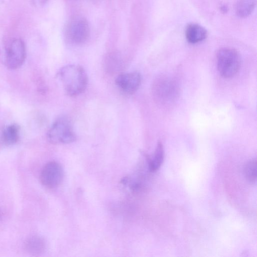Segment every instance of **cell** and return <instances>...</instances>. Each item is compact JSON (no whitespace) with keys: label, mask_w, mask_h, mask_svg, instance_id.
<instances>
[{"label":"cell","mask_w":257,"mask_h":257,"mask_svg":"<svg viewBox=\"0 0 257 257\" xmlns=\"http://www.w3.org/2000/svg\"><path fill=\"white\" fill-rule=\"evenodd\" d=\"M256 6V0H237L235 5V12L240 18L249 16Z\"/></svg>","instance_id":"obj_12"},{"label":"cell","mask_w":257,"mask_h":257,"mask_svg":"<svg viewBox=\"0 0 257 257\" xmlns=\"http://www.w3.org/2000/svg\"><path fill=\"white\" fill-rule=\"evenodd\" d=\"M142 81L141 74L138 71L123 73L118 75L115 84L125 94H133L139 89Z\"/></svg>","instance_id":"obj_8"},{"label":"cell","mask_w":257,"mask_h":257,"mask_svg":"<svg viewBox=\"0 0 257 257\" xmlns=\"http://www.w3.org/2000/svg\"><path fill=\"white\" fill-rule=\"evenodd\" d=\"M20 138V127L16 124H11L6 126L3 131L2 140L8 145L16 144Z\"/></svg>","instance_id":"obj_10"},{"label":"cell","mask_w":257,"mask_h":257,"mask_svg":"<svg viewBox=\"0 0 257 257\" xmlns=\"http://www.w3.org/2000/svg\"><path fill=\"white\" fill-rule=\"evenodd\" d=\"M185 37L187 41L191 44H196L205 40L207 37V30L201 25L191 23L185 29Z\"/></svg>","instance_id":"obj_9"},{"label":"cell","mask_w":257,"mask_h":257,"mask_svg":"<svg viewBox=\"0 0 257 257\" xmlns=\"http://www.w3.org/2000/svg\"><path fill=\"white\" fill-rule=\"evenodd\" d=\"M26 57V49L21 39L14 40L6 50L5 65L10 69H16L24 63Z\"/></svg>","instance_id":"obj_5"},{"label":"cell","mask_w":257,"mask_h":257,"mask_svg":"<svg viewBox=\"0 0 257 257\" xmlns=\"http://www.w3.org/2000/svg\"><path fill=\"white\" fill-rule=\"evenodd\" d=\"M58 77L66 94L75 97L82 93L88 84V77L84 68L76 64H70L62 67Z\"/></svg>","instance_id":"obj_1"},{"label":"cell","mask_w":257,"mask_h":257,"mask_svg":"<svg viewBox=\"0 0 257 257\" xmlns=\"http://www.w3.org/2000/svg\"><path fill=\"white\" fill-rule=\"evenodd\" d=\"M164 156L163 146L161 142H159L156 148L153 158L147 157L149 168L151 171L154 172L160 168L163 162Z\"/></svg>","instance_id":"obj_13"},{"label":"cell","mask_w":257,"mask_h":257,"mask_svg":"<svg viewBox=\"0 0 257 257\" xmlns=\"http://www.w3.org/2000/svg\"><path fill=\"white\" fill-rule=\"evenodd\" d=\"M24 246L28 252L37 255L43 252L45 248V243L39 236H32L26 240Z\"/></svg>","instance_id":"obj_11"},{"label":"cell","mask_w":257,"mask_h":257,"mask_svg":"<svg viewBox=\"0 0 257 257\" xmlns=\"http://www.w3.org/2000/svg\"><path fill=\"white\" fill-rule=\"evenodd\" d=\"M176 86L174 82L167 78H159L153 86L154 95L160 102H170L177 94Z\"/></svg>","instance_id":"obj_7"},{"label":"cell","mask_w":257,"mask_h":257,"mask_svg":"<svg viewBox=\"0 0 257 257\" xmlns=\"http://www.w3.org/2000/svg\"><path fill=\"white\" fill-rule=\"evenodd\" d=\"M220 9L223 13H226L228 11V7L226 5H222L220 7Z\"/></svg>","instance_id":"obj_16"},{"label":"cell","mask_w":257,"mask_h":257,"mask_svg":"<svg viewBox=\"0 0 257 257\" xmlns=\"http://www.w3.org/2000/svg\"><path fill=\"white\" fill-rule=\"evenodd\" d=\"M47 138L52 144L61 145L74 142L76 136L69 119L61 117L52 124L48 131Z\"/></svg>","instance_id":"obj_3"},{"label":"cell","mask_w":257,"mask_h":257,"mask_svg":"<svg viewBox=\"0 0 257 257\" xmlns=\"http://www.w3.org/2000/svg\"><path fill=\"white\" fill-rule=\"evenodd\" d=\"M48 0H32V3L36 5H43L45 4Z\"/></svg>","instance_id":"obj_15"},{"label":"cell","mask_w":257,"mask_h":257,"mask_svg":"<svg viewBox=\"0 0 257 257\" xmlns=\"http://www.w3.org/2000/svg\"><path fill=\"white\" fill-rule=\"evenodd\" d=\"M63 170L58 163L52 161L43 167L40 175L42 184L46 187L53 189L57 187L62 182Z\"/></svg>","instance_id":"obj_6"},{"label":"cell","mask_w":257,"mask_h":257,"mask_svg":"<svg viewBox=\"0 0 257 257\" xmlns=\"http://www.w3.org/2000/svg\"><path fill=\"white\" fill-rule=\"evenodd\" d=\"M216 59L218 70L223 77H232L239 70L241 57L239 53L233 48L220 49L217 52Z\"/></svg>","instance_id":"obj_2"},{"label":"cell","mask_w":257,"mask_h":257,"mask_svg":"<svg viewBox=\"0 0 257 257\" xmlns=\"http://www.w3.org/2000/svg\"><path fill=\"white\" fill-rule=\"evenodd\" d=\"M64 34L66 39L71 44H82L89 37V23L82 17H74L67 23L64 29Z\"/></svg>","instance_id":"obj_4"},{"label":"cell","mask_w":257,"mask_h":257,"mask_svg":"<svg viewBox=\"0 0 257 257\" xmlns=\"http://www.w3.org/2000/svg\"><path fill=\"white\" fill-rule=\"evenodd\" d=\"M244 174L246 179L250 182L254 183L256 180L257 161L252 159L246 163L244 168Z\"/></svg>","instance_id":"obj_14"}]
</instances>
